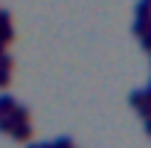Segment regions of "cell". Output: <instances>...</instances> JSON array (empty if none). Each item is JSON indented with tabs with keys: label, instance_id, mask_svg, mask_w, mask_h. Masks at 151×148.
Returning <instances> with one entry per match:
<instances>
[{
	"label": "cell",
	"instance_id": "obj_1",
	"mask_svg": "<svg viewBox=\"0 0 151 148\" xmlns=\"http://www.w3.org/2000/svg\"><path fill=\"white\" fill-rule=\"evenodd\" d=\"M131 102L137 105V111L151 113V93H145V90H137V93L131 96Z\"/></svg>",
	"mask_w": 151,
	"mask_h": 148
},
{
	"label": "cell",
	"instance_id": "obj_2",
	"mask_svg": "<svg viewBox=\"0 0 151 148\" xmlns=\"http://www.w3.org/2000/svg\"><path fill=\"white\" fill-rule=\"evenodd\" d=\"M148 128H151V122H148ZM148 134H151V131H148Z\"/></svg>",
	"mask_w": 151,
	"mask_h": 148
}]
</instances>
